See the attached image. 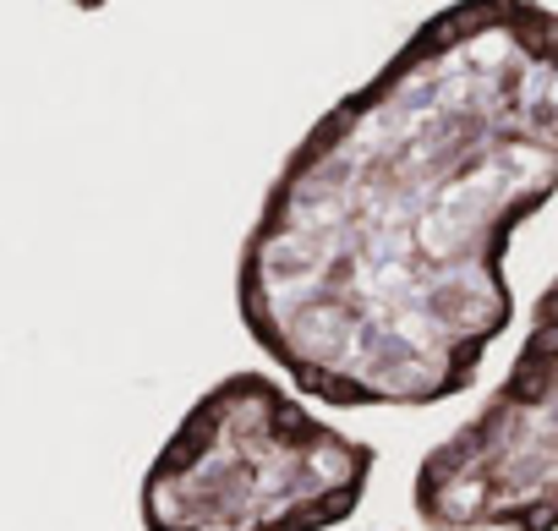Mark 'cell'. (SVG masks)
<instances>
[{
  "label": "cell",
  "mask_w": 558,
  "mask_h": 531,
  "mask_svg": "<svg viewBox=\"0 0 558 531\" xmlns=\"http://www.w3.org/2000/svg\"><path fill=\"white\" fill-rule=\"evenodd\" d=\"M411 509L427 531H558V275L504 384L422 455Z\"/></svg>",
  "instance_id": "obj_3"
},
{
  "label": "cell",
  "mask_w": 558,
  "mask_h": 531,
  "mask_svg": "<svg viewBox=\"0 0 558 531\" xmlns=\"http://www.w3.org/2000/svg\"><path fill=\"white\" fill-rule=\"evenodd\" d=\"M553 192L558 12L449 0L268 181L241 329L335 411L454 400L514 324L504 252Z\"/></svg>",
  "instance_id": "obj_1"
},
{
  "label": "cell",
  "mask_w": 558,
  "mask_h": 531,
  "mask_svg": "<svg viewBox=\"0 0 558 531\" xmlns=\"http://www.w3.org/2000/svg\"><path fill=\"white\" fill-rule=\"evenodd\" d=\"M378 471V449L313 417L268 373L208 384L143 471V531H335Z\"/></svg>",
  "instance_id": "obj_2"
}]
</instances>
